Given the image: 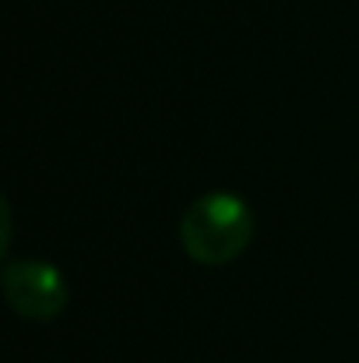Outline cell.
<instances>
[{"mask_svg": "<svg viewBox=\"0 0 359 363\" xmlns=\"http://www.w3.org/2000/svg\"><path fill=\"white\" fill-rule=\"evenodd\" d=\"M180 240L187 257L198 264H229L253 240V212L239 194L229 191L201 194L183 212Z\"/></svg>", "mask_w": 359, "mask_h": 363, "instance_id": "cell-1", "label": "cell"}, {"mask_svg": "<svg viewBox=\"0 0 359 363\" xmlns=\"http://www.w3.org/2000/svg\"><path fill=\"white\" fill-rule=\"evenodd\" d=\"M4 296L25 321H53L67 307V282L50 261L28 257L4 268Z\"/></svg>", "mask_w": 359, "mask_h": 363, "instance_id": "cell-2", "label": "cell"}]
</instances>
